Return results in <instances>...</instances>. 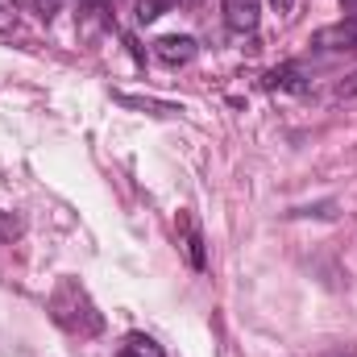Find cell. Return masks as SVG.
<instances>
[{
    "label": "cell",
    "mask_w": 357,
    "mask_h": 357,
    "mask_svg": "<svg viewBox=\"0 0 357 357\" xmlns=\"http://www.w3.org/2000/svg\"><path fill=\"white\" fill-rule=\"evenodd\" d=\"M46 307H50V320L71 337H100L104 333V312L91 303L88 287L79 278H59Z\"/></svg>",
    "instance_id": "6da1fadb"
},
{
    "label": "cell",
    "mask_w": 357,
    "mask_h": 357,
    "mask_svg": "<svg viewBox=\"0 0 357 357\" xmlns=\"http://www.w3.org/2000/svg\"><path fill=\"white\" fill-rule=\"evenodd\" d=\"M312 50H320V54H349V50H357V17H345L337 25L316 29Z\"/></svg>",
    "instance_id": "7a4b0ae2"
},
{
    "label": "cell",
    "mask_w": 357,
    "mask_h": 357,
    "mask_svg": "<svg viewBox=\"0 0 357 357\" xmlns=\"http://www.w3.org/2000/svg\"><path fill=\"white\" fill-rule=\"evenodd\" d=\"M262 17V0H225V25L233 33H254Z\"/></svg>",
    "instance_id": "3957f363"
},
{
    "label": "cell",
    "mask_w": 357,
    "mask_h": 357,
    "mask_svg": "<svg viewBox=\"0 0 357 357\" xmlns=\"http://www.w3.org/2000/svg\"><path fill=\"white\" fill-rule=\"evenodd\" d=\"M154 54H158V63H167V67H183V63L195 59V38H187V33L158 38V42H154Z\"/></svg>",
    "instance_id": "277c9868"
},
{
    "label": "cell",
    "mask_w": 357,
    "mask_h": 357,
    "mask_svg": "<svg viewBox=\"0 0 357 357\" xmlns=\"http://www.w3.org/2000/svg\"><path fill=\"white\" fill-rule=\"evenodd\" d=\"M178 229H183V254H187V262L195 270H204L208 266V258H204V237H199V225L191 220V212L178 216Z\"/></svg>",
    "instance_id": "5b68a950"
},
{
    "label": "cell",
    "mask_w": 357,
    "mask_h": 357,
    "mask_svg": "<svg viewBox=\"0 0 357 357\" xmlns=\"http://www.w3.org/2000/svg\"><path fill=\"white\" fill-rule=\"evenodd\" d=\"M266 88L270 91H307V84H303V71L295 63H287V67H274L266 75Z\"/></svg>",
    "instance_id": "8992f818"
},
{
    "label": "cell",
    "mask_w": 357,
    "mask_h": 357,
    "mask_svg": "<svg viewBox=\"0 0 357 357\" xmlns=\"http://www.w3.org/2000/svg\"><path fill=\"white\" fill-rule=\"evenodd\" d=\"M116 357H167V354H162V345H158L154 337H146V333H129L125 345L116 349Z\"/></svg>",
    "instance_id": "52a82bcc"
},
{
    "label": "cell",
    "mask_w": 357,
    "mask_h": 357,
    "mask_svg": "<svg viewBox=\"0 0 357 357\" xmlns=\"http://www.w3.org/2000/svg\"><path fill=\"white\" fill-rule=\"evenodd\" d=\"M116 104H125V108H142V112H154V116H178V112H183L178 104H167V100H146V96H125V91H116Z\"/></svg>",
    "instance_id": "ba28073f"
},
{
    "label": "cell",
    "mask_w": 357,
    "mask_h": 357,
    "mask_svg": "<svg viewBox=\"0 0 357 357\" xmlns=\"http://www.w3.org/2000/svg\"><path fill=\"white\" fill-rule=\"evenodd\" d=\"M175 4H183V0H137V21L150 25V21H158L162 13H171Z\"/></svg>",
    "instance_id": "9c48e42d"
},
{
    "label": "cell",
    "mask_w": 357,
    "mask_h": 357,
    "mask_svg": "<svg viewBox=\"0 0 357 357\" xmlns=\"http://www.w3.org/2000/svg\"><path fill=\"white\" fill-rule=\"evenodd\" d=\"M13 25H17V8L0 4V29H13Z\"/></svg>",
    "instance_id": "30bf717a"
},
{
    "label": "cell",
    "mask_w": 357,
    "mask_h": 357,
    "mask_svg": "<svg viewBox=\"0 0 357 357\" xmlns=\"http://www.w3.org/2000/svg\"><path fill=\"white\" fill-rule=\"evenodd\" d=\"M270 4H274L278 17H291V8H295V0H270Z\"/></svg>",
    "instance_id": "8fae6325"
},
{
    "label": "cell",
    "mask_w": 357,
    "mask_h": 357,
    "mask_svg": "<svg viewBox=\"0 0 357 357\" xmlns=\"http://www.w3.org/2000/svg\"><path fill=\"white\" fill-rule=\"evenodd\" d=\"M341 96H349V100L357 96V71L349 75V79H345V84H341Z\"/></svg>",
    "instance_id": "7c38bea8"
},
{
    "label": "cell",
    "mask_w": 357,
    "mask_h": 357,
    "mask_svg": "<svg viewBox=\"0 0 357 357\" xmlns=\"http://www.w3.org/2000/svg\"><path fill=\"white\" fill-rule=\"evenodd\" d=\"M4 233H17V225H8V220L0 216V237H4Z\"/></svg>",
    "instance_id": "4fadbf2b"
}]
</instances>
